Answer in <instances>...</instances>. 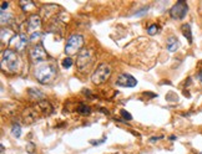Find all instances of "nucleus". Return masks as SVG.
<instances>
[{
    "label": "nucleus",
    "instance_id": "2",
    "mask_svg": "<svg viewBox=\"0 0 202 154\" xmlns=\"http://www.w3.org/2000/svg\"><path fill=\"white\" fill-rule=\"evenodd\" d=\"M56 73H57V70H56V66L53 65V64H43L40 66H38L35 69V77L36 80L43 83V85H49L51 83L55 77H56Z\"/></svg>",
    "mask_w": 202,
    "mask_h": 154
},
{
    "label": "nucleus",
    "instance_id": "4",
    "mask_svg": "<svg viewBox=\"0 0 202 154\" xmlns=\"http://www.w3.org/2000/svg\"><path fill=\"white\" fill-rule=\"evenodd\" d=\"M110 76H111V67L107 64H100L94 71V73L91 75V81L92 83L99 86L106 82Z\"/></svg>",
    "mask_w": 202,
    "mask_h": 154
},
{
    "label": "nucleus",
    "instance_id": "17",
    "mask_svg": "<svg viewBox=\"0 0 202 154\" xmlns=\"http://www.w3.org/2000/svg\"><path fill=\"white\" fill-rule=\"evenodd\" d=\"M11 134L15 138H19L21 136V127H20V124H18V123H14L13 127H11Z\"/></svg>",
    "mask_w": 202,
    "mask_h": 154
},
{
    "label": "nucleus",
    "instance_id": "30",
    "mask_svg": "<svg viewBox=\"0 0 202 154\" xmlns=\"http://www.w3.org/2000/svg\"><path fill=\"white\" fill-rule=\"evenodd\" d=\"M183 95H185V96H187V97H190V93H188V92H186V91L183 92Z\"/></svg>",
    "mask_w": 202,
    "mask_h": 154
},
{
    "label": "nucleus",
    "instance_id": "15",
    "mask_svg": "<svg viewBox=\"0 0 202 154\" xmlns=\"http://www.w3.org/2000/svg\"><path fill=\"white\" fill-rule=\"evenodd\" d=\"M38 107L44 112V113H51V111H53V106L48 102V101H40V102H38Z\"/></svg>",
    "mask_w": 202,
    "mask_h": 154
},
{
    "label": "nucleus",
    "instance_id": "3",
    "mask_svg": "<svg viewBox=\"0 0 202 154\" xmlns=\"http://www.w3.org/2000/svg\"><path fill=\"white\" fill-rule=\"evenodd\" d=\"M95 64V52L91 49H84L78 53L76 66L80 72H87Z\"/></svg>",
    "mask_w": 202,
    "mask_h": 154
},
{
    "label": "nucleus",
    "instance_id": "14",
    "mask_svg": "<svg viewBox=\"0 0 202 154\" xmlns=\"http://www.w3.org/2000/svg\"><path fill=\"white\" fill-rule=\"evenodd\" d=\"M27 93H29V96H30L32 100H36V101L43 100V98L45 97L43 92H40V89H38V88H29V89H27Z\"/></svg>",
    "mask_w": 202,
    "mask_h": 154
},
{
    "label": "nucleus",
    "instance_id": "1",
    "mask_svg": "<svg viewBox=\"0 0 202 154\" xmlns=\"http://www.w3.org/2000/svg\"><path fill=\"white\" fill-rule=\"evenodd\" d=\"M21 65L20 57L18 55V52L14 49H5L2 53V69L8 71V72H16L19 71Z\"/></svg>",
    "mask_w": 202,
    "mask_h": 154
},
{
    "label": "nucleus",
    "instance_id": "7",
    "mask_svg": "<svg viewBox=\"0 0 202 154\" xmlns=\"http://www.w3.org/2000/svg\"><path fill=\"white\" fill-rule=\"evenodd\" d=\"M27 42H29V38H27L25 34L21 33V34L15 35V36L11 39V41H10L9 44L13 45V47H14L15 51L21 52V51H24L25 47L27 46Z\"/></svg>",
    "mask_w": 202,
    "mask_h": 154
},
{
    "label": "nucleus",
    "instance_id": "21",
    "mask_svg": "<svg viewBox=\"0 0 202 154\" xmlns=\"http://www.w3.org/2000/svg\"><path fill=\"white\" fill-rule=\"evenodd\" d=\"M120 114H121V117H122L124 119H127V120H131V119H132V116H131L126 109H121V111H120Z\"/></svg>",
    "mask_w": 202,
    "mask_h": 154
},
{
    "label": "nucleus",
    "instance_id": "5",
    "mask_svg": "<svg viewBox=\"0 0 202 154\" xmlns=\"http://www.w3.org/2000/svg\"><path fill=\"white\" fill-rule=\"evenodd\" d=\"M84 45V36L80 34H74L71 35L66 41L65 45V53L66 55H75L81 51V47Z\"/></svg>",
    "mask_w": 202,
    "mask_h": 154
},
{
    "label": "nucleus",
    "instance_id": "9",
    "mask_svg": "<svg viewBox=\"0 0 202 154\" xmlns=\"http://www.w3.org/2000/svg\"><path fill=\"white\" fill-rule=\"evenodd\" d=\"M26 27H27V33L30 35H32L34 33H38L40 27H41V19L39 15L32 14L27 18V22H26Z\"/></svg>",
    "mask_w": 202,
    "mask_h": 154
},
{
    "label": "nucleus",
    "instance_id": "16",
    "mask_svg": "<svg viewBox=\"0 0 202 154\" xmlns=\"http://www.w3.org/2000/svg\"><path fill=\"white\" fill-rule=\"evenodd\" d=\"M80 114H82V116H89L90 113H91V108L89 107V106H86L85 103H80L79 106H78V109H76Z\"/></svg>",
    "mask_w": 202,
    "mask_h": 154
},
{
    "label": "nucleus",
    "instance_id": "28",
    "mask_svg": "<svg viewBox=\"0 0 202 154\" xmlns=\"http://www.w3.org/2000/svg\"><path fill=\"white\" fill-rule=\"evenodd\" d=\"M197 77H198V78H200V81L202 82V71H200V72L197 73Z\"/></svg>",
    "mask_w": 202,
    "mask_h": 154
},
{
    "label": "nucleus",
    "instance_id": "22",
    "mask_svg": "<svg viewBox=\"0 0 202 154\" xmlns=\"http://www.w3.org/2000/svg\"><path fill=\"white\" fill-rule=\"evenodd\" d=\"M35 149H36V147H35V144H34L32 142H29V143L26 144V150H27V153L32 154L34 152H35Z\"/></svg>",
    "mask_w": 202,
    "mask_h": 154
},
{
    "label": "nucleus",
    "instance_id": "26",
    "mask_svg": "<svg viewBox=\"0 0 202 154\" xmlns=\"http://www.w3.org/2000/svg\"><path fill=\"white\" fill-rule=\"evenodd\" d=\"M8 6H9V3H8V2H3V3H2V8H0L2 13H4L5 9H8Z\"/></svg>",
    "mask_w": 202,
    "mask_h": 154
},
{
    "label": "nucleus",
    "instance_id": "12",
    "mask_svg": "<svg viewBox=\"0 0 202 154\" xmlns=\"http://www.w3.org/2000/svg\"><path fill=\"white\" fill-rule=\"evenodd\" d=\"M181 31H182L183 36L187 39L188 44H192L193 38H192V31H191V25H190V24H183V25L181 26Z\"/></svg>",
    "mask_w": 202,
    "mask_h": 154
},
{
    "label": "nucleus",
    "instance_id": "18",
    "mask_svg": "<svg viewBox=\"0 0 202 154\" xmlns=\"http://www.w3.org/2000/svg\"><path fill=\"white\" fill-rule=\"evenodd\" d=\"M158 30H160L158 25H156V24L150 25V26L147 27V34H149V35H155V34H157V33H158Z\"/></svg>",
    "mask_w": 202,
    "mask_h": 154
},
{
    "label": "nucleus",
    "instance_id": "24",
    "mask_svg": "<svg viewBox=\"0 0 202 154\" xmlns=\"http://www.w3.org/2000/svg\"><path fill=\"white\" fill-rule=\"evenodd\" d=\"M147 10H149V6L142 8V9L140 10V13H136V16H142V15H145V14L147 13Z\"/></svg>",
    "mask_w": 202,
    "mask_h": 154
},
{
    "label": "nucleus",
    "instance_id": "10",
    "mask_svg": "<svg viewBox=\"0 0 202 154\" xmlns=\"http://www.w3.org/2000/svg\"><path fill=\"white\" fill-rule=\"evenodd\" d=\"M116 85L120 87L130 88V87H135L137 85V80L133 76H131L130 73H120L117 76V80H116Z\"/></svg>",
    "mask_w": 202,
    "mask_h": 154
},
{
    "label": "nucleus",
    "instance_id": "20",
    "mask_svg": "<svg viewBox=\"0 0 202 154\" xmlns=\"http://www.w3.org/2000/svg\"><path fill=\"white\" fill-rule=\"evenodd\" d=\"M11 19H13V15H11V14H9V13L5 14V11L2 13V24H3V25H4L5 22H9Z\"/></svg>",
    "mask_w": 202,
    "mask_h": 154
},
{
    "label": "nucleus",
    "instance_id": "29",
    "mask_svg": "<svg viewBox=\"0 0 202 154\" xmlns=\"http://www.w3.org/2000/svg\"><path fill=\"white\" fill-rule=\"evenodd\" d=\"M176 139V136H170V140H175Z\"/></svg>",
    "mask_w": 202,
    "mask_h": 154
},
{
    "label": "nucleus",
    "instance_id": "23",
    "mask_svg": "<svg viewBox=\"0 0 202 154\" xmlns=\"http://www.w3.org/2000/svg\"><path fill=\"white\" fill-rule=\"evenodd\" d=\"M105 140H106V137H104L103 139H100V140H90V144H92V145H99V144H103Z\"/></svg>",
    "mask_w": 202,
    "mask_h": 154
},
{
    "label": "nucleus",
    "instance_id": "6",
    "mask_svg": "<svg viewBox=\"0 0 202 154\" xmlns=\"http://www.w3.org/2000/svg\"><path fill=\"white\" fill-rule=\"evenodd\" d=\"M187 11H188V5L185 0H180L177 2L170 10V15L172 19L175 20H182L186 15H187Z\"/></svg>",
    "mask_w": 202,
    "mask_h": 154
},
{
    "label": "nucleus",
    "instance_id": "19",
    "mask_svg": "<svg viewBox=\"0 0 202 154\" xmlns=\"http://www.w3.org/2000/svg\"><path fill=\"white\" fill-rule=\"evenodd\" d=\"M61 65H62V67H64V69H70V67L73 66V60H71L70 57H66V58H64V60H62Z\"/></svg>",
    "mask_w": 202,
    "mask_h": 154
},
{
    "label": "nucleus",
    "instance_id": "13",
    "mask_svg": "<svg viewBox=\"0 0 202 154\" xmlns=\"http://www.w3.org/2000/svg\"><path fill=\"white\" fill-rule=\"evenodd\" d=\"M15 35H14V33L11 31L10 29H5V27H3L2 29V41L3 42H10L11 41V39L14 38Z\"/></svg>",
    "mask_w": 202,
    "mask_h": 154
},
{
    "label": "nucleus",
    "instance_id": "8",
    "mask_svg": "<svg viewBox=\"0 0 202 154\" xmlns=\"http://www.w3.org/2000/svg\"><path fill=\"white\" fill-rule=\"evenodd\" d=\"M30 58L32 62H43L48 58V53L41 45H36L30 50Z\"/></svg>",
    "mask_w": 202,
    "mask_h": 154
},
{
    "label": "nucleus",
    "instance_id": "11",
    "mask_svg": "<svg viewBox=\"0 0 202 154\" xmlns=\"http://www.w3.org/2000/svg\"><path fill=\"white\" fill-rule=\"evenodd\" d=\"M180 46V42L176 36H170L167 39V50L170 52H175Z\"/></svg>",
    "mask_w": 202,
    "mask_h": 154
},
{
    "label": "nucleus",
    "instance_id": "27",
    "mask_svg": "<svg viewBox=\"0 0 202 154\" xmlns=\"http://www.w3.org/2000/svg\"><path fill=\"white\" fill-rule=\"evenodd\" d=\"M163 138V136H157V137H151L150 138V142H156V140H158V139H162Z\"/></svg>",
    "mask_w": 202,
    "mask_h": 154
},
{
    "label": "nucleus",
    "instance_id": "25",
    "mask_svg": "<svg viewBox=\"0 0 202 154\" xmlns=\"http://www.w3.org/2000/svg\"><path fill=\"white\" fill-rule=\"evenodd\" d=\"M40 31H38V33H34L32 35H30V40H35V39H39L40 38Z\"/></svg>",
    "mask_w": 202,
    "mask_h": 154
}]
</instances>
